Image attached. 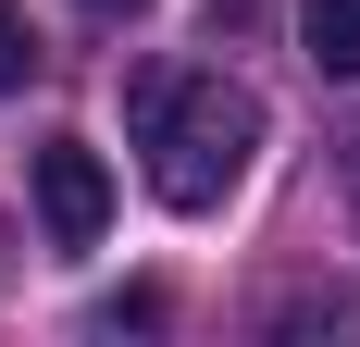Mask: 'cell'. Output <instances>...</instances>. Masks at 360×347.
I'll return each mask as SVG.
<instances>
[{
	"mask_svg": "<svg viewBox=\"0 0 360 347\" xmlns=\"http://www.w3.org/2000/svg\"><path fill=\"white\" fill-rule=\"evenodd\" d=\"M298 50L323 74H360V0H298Z\"/></svg>",
	"mask_w": 360,
	"mask_h": 347,
	"instance_id": "3",
	"label": "cell"
},
{
	"mask_svg": "<svg viewBox=\"0 0 360 347\" xmlns=\"http://www.w3.org/2000/svg\"><path fill=\"white\" fill-rule=\"evenodd\" d=\"M75 13H100V25H137V13H149V0H75Z\"/></svg>",
	"mask_w": 360,
	"mask_h": 347,
	"instance_id": "5",
	"label": "cell"
},
{
	"mask_svg": "<svg viewBox=\"0 0 360 347\" xmlns=\"http://www.w3.org/2000/svg\"><path fill=\"white\" fill-rule=\"evenodd\" d=\"M335 174H348V211H360V137H348V149H335Z\"/></svg>",
	"mask_w": 360,
	"mask_h": 347,
	"instance_id": "6",
	"label": "cell"
},
{
	"mask_svg": "<svg viewBox=\"0 0 360 347\" xmlns=\"http://www.w3.org/2000/svg\"><path fill=\"white\" fill-rule=\"evenodd\" d=\"M124 124H137V162H149V199L162 211H224L261 162V100L236 87L224 63H162L124 87Z\"/></svg>",
	"mask_w": 360,
	"mask_h": 347,
	"instance_id": "1",
	"label": "cell"
},
{
	"mask_svg": "<svg viewBox=\"0 0 360 347\" xmlns=\"http://www.w3.org/2000/svg\"><path fill=\"white\" fill-rule=\"evenodd\" d=\"M25 74H37V37H25V13H0V100H13Z\"/></svg>",
	"mask_w": 360,
	"mask_h": 347,
	"instance_id": "4",
	"label": "cell"
},
{
	"mask_svg": "<svg viewBox=\"0 0 360 347\" xmlns=\"http://www.w3.org/2000/svg\"><path fill=\"white\" fill-rule=\"evenodd\" d=\"M37 223H50V248H100L112 174H100V149H87V137H50V149H37Z\"/></svg>",
	"mask_w": 360,
	"mask_h": 347,
	"instance_id": "2",
	"label": "cell"
}]
</instances>
